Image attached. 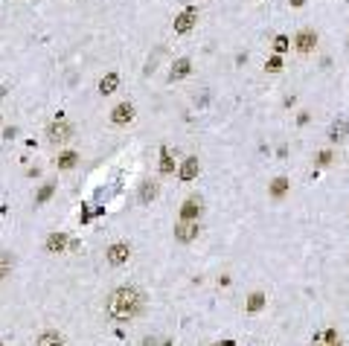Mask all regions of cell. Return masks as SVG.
Listing matches in <instances>:
<instances>
[{
    "label": "cell",
    "instance_id": "obj_1",
    "mask_svg": "<svg viewBox=\"0 0 349 346\" xmlns=\"http://www.w3.org/2000/svg\"><path fill=\"white\" fill-rule=\"evenodd\" d=\"M146 306V297L143 291L134 288V285H122V288H114L108 294V302H105V314L116 320V323H128L134 320Z\"/></svg>",
    "mask_w": 349,
    "mask_h": 346
},
{
    "label": "cell",
    "instance_id": "obj_2",
    "mask_svg": "<svg viewBox=\"0 0 349 346\" xmlns=\"http://www.w3.org/2000/svg\"><path fill=\"white\" fill-rule=\"evenodd\" d=\"M73 134H76V128L70 125V122H67V119H64L61 114H58L56 119L50 122V125H47V140H50L53 146H58V143H67Z\"/></svg>",
    "mask_w": 349,
    "mask_h": 346
},
{
    "label": "cell",
    "instance_id": "obj_3",
    "mask_svg": "<svg viewBox=\"0 0 349 346\" xmlns=\"http://www.w3.org/2000/svg\"><path fill=\"white\" fill-rule=\"evenodd\" d=\"M128 256H131V247L125 242H114L108 250H105V259H108V265L111 268H119L128 262Z\"/></svg>",
    "mask_w": 349,
    "mask_h": 346
},
{
    "label": "cell",
    "instance_id": "obj_4",
    "mask_svg": "<svg viewBox=\"0 0 349 346\" xmlns=\"http://www.w3.org/2000/svg\"><path fill=\"white\" fill-rule=\"evenodd\" d=\"M294 47H297V53H302V56H306V53H312L314 47H317V32L309 29V26L300 29V32L294 35Z\"/></svg>",
    "mask_w": 349,
    "mask_h": 346
},
{
    "label": "cell",
    "instance_id": "obj_5",
    "mask_svg": "<svg viewBox=\"0 0 349 346\" xmlns=\"http://www.w3.org/2000/svg\"><path fill=\"white\" fill-rule=\"evenodd\" d=\"M198 233H201V227H198V221H181L178 227H174V239L181 244H189L198 239Z\"/></svg>",
    "mask_w": 349,
    "mask_h": 346
},
{
    "label": "cell",
    "instance_id": "obj_6",
    "mask_svg": "<svg viewBox=\"0 0 349 346\" xmlns=\"http://www.w3.org/2000/svg\"><path fill=\"white\" fill-rule=\"evenodd\" d=\"M67 247H70L67 233H61V230L50 233V236H47V242H44V250H47V253H67Z\"/></svg>",
    "mask_w": 349,
    "mask_h": 346
},
{
    "label": "cell",
    "instance_id": "obj_7",
    "mask_svg": "<svg viewBox=\"0 0 349 346\" xmlns=\"http://www.w3.org/2000/svg\"><path fill=\"white\" fill-rule=\"evenodd\" d=\"M201 209H204V201H201L198 195L186 198V201H184V207H181V221H198Z\"/></svg>",
    "mask_w": 349,
    "mask_h": 346
},
{
    "label": "cell",
    "instance_id": "obj_8",
    "mask_svg": "<svg viewBox=\"0 0 349 346\" xmlns=\"http://www.w3.org/2000/svg\"><path fill=\"white\" fill-rule=\"evenodd\" d=\"M195 21H198V9H192V6H189L186 12H181V15L174 18V32H178V35H186L192 26H195Z\"/></svg>",
    "mask_w": 349,
    "mask_h": 346
},
{
    "label": "cell",
    "instance_id": "obj_9",
    "mask_svg": "<svg viewBox=\"0 0 349 346\" xmlns=\"http://www.w3.org/2000/svg\"><path fill=\"white\" fill-rule=\"evenodd\" d=\"M346 137H349V119L346 116L332 119V125H329V143H343Z\"/></svg>",
    "mask_w": 349,
    "mask_h": 346
},
{
    "label": "cell",
    "instance_id": "obj_10",
    "mask_svg": "<svg viewBox=\"0 0 349 346\" xmlns=\"http://www.w3.org/2000/svg\"><path fill=\"white\" fill-rule=\"evenodd\" d=\"M131 119H134V105L131 102H119L114 111H111V122H114V125H128Z\"/></svg>",
    "mask_w": 349,
    "mask_h": 346
},
{
    "label": "cell",
    "instance_id": "obj_11",
    "mask_svg": "<svg viewBox=\"0 0 349 346\" xmlns=\"http://www.w3.org/2000/svg\"><path fill=\"white\" fill-rule=\"evenodd\" d=\"M157 195H160V184H157V181H143V184H140V192H137L140 204H151Z\"/></svg>",
    "mask_w": 349,
    "mask_h": 346
},
{
    "label": "cell",
    "instance_id": "obj_12",
    "mask_svg": "<svg viewBox=\"0 0 349 346\" xmlns=\"http://www.w3.org/2000/svg\"><path fill=\"white\" fill-rule=\"evenodd\" d=\"M198 172H201V163H198V157H186L184 163H181V172H178V178L184 181V184H189V181H195Z\"/></svg>",
    "mask_w": 349,
    "mask_h": 346
},
{
    "label": "cell",
    "instance_id": "obj_13",
    "mask_svg": "<svg viewBox=\"0 0 349 346\" xmlns=\"http://www.w3.org/2000/svg\"><path fill=\"white\" fill-rule=\"evenodd\" d=\"M189 70H192V61L189 58H178L172 64V70H169V81H178V79H184V76H189Z\"/></svg>",
    "mask_w": 349,
    "mask_h": 346
},
{
    "label": "cell",
    "instance_id": "obj_14",
    "mask_svg": "<svg viewBox=\"0 0 349 346\" xmlns=\"http://www.w3.org/2000/svg\"><path fill=\"white\" fill-rule=\"evenodd\" d=\"M116 88H119V76H116V73H108V76L99 79V93H102V96H111Z\"/></svg>",
    "mask_w": 349,
    "mask_h": 346
},
{
    "label": "cell",
    "instance_id": "obj_15",
    "mask_svg": "<svg viewBox=\"0 0 349 346\" xmlns=\"http://www.w3.org/2000/svg\"><path fill=\"white\" fill-rule=\"evenodd\" d=\"M35 346H64V337L58 335V332H41Z\"/></svg>",
    "mask_w": 349,
    "mask_h": 346
},
{
    "label": "cell",
    "instance_id": "obj_16",
    "mask_svg": "<svg viewBox=\"0 0 349 346\" xmlns=\"http://www.w3.org/2000/svg\"><path fill=\"white\" fill-rule=\"evenodd\" d=\"M265 294H262V291H253V294H250V297H247V306H244V309H247V312L250 314H256V312H262V309H265Z\"/></svg>",
    "mask_w": 349,
    "mask_h": 346
},
{
    "label": "cell",
    "instance_id": "obj_17",
    "mask_svg": "<svg viewBox=\"0 0 349 346\" xmlns=\"http://www.w3.org/2000/svg\"><path fill=\"white\" fill-rule=\"evenodd\" d=\"M76 163H79V154H76V151H61V154L56 157V166H58V169H73Z\"/></svg>",
    "mask_w": 349,
    "mask_h": 346
},
{
    "label": "cell",
    "instance_id": "obj_18",
    "mask_svg": "<svg viewBox=\"0 0 349 346\" xmlns=\"http://www.w3.org/2000/svg\"><path fill=\"white\" fill-rule=\"evenodd\" d=\"M12 268H15V256L6 253V250H0V279H3V277H9V274H12Z\"/></svg>",
    "mask_w": 349,
    "mask_h": 346
},
{
    "label": "cell",
    "instance_id": "obj_19",
    "mask_svg": "<svg viewBox=\"0 0 349 346\" xmlns=\"http://www.w3.org/2000/svg\"><path fill=\"white\" fill-rule=\"evenodd\" d=\"M288 192V178H274V184H271V198H282Z\"/></svg>",
    "mask_w": 349,
    "mask_h": 346
},
{
    "label": "cell",
    "instance_id": "obj_20",
    "mask_svg": "<svg viewBox=\"0 0 349 346\" xmlns=\"http://www.w3.org/2000/svg\"><path fill=\"white\" fill-rule=\"evenodd\" d=\"M174 172V163H172V154H169V149L160 151V175H172Z\"/></svg>",
    "mask_w": 349,
    "mask_h": 346
},
{
    "label": "cell",
    "instance_id": "obj_21",
    "mask_svg": "<svg viewBox=\"0 0 349 346\" xmlns=\"http://www.w3.org/2000/svg\"><path fill=\"white\" fill-rule=\"evenodd\" d=\"M288 47H291L288 35H277V38H274V53H277V56H282V53H285Z\"/></svg>",
    "mask_w": 349,
    "mask_h": 346
},
{
    "label": "cell",
    "instance_id": "obj_22",
    "mask_svg": "<svg viewBox=\"0 0 349 346\" xmlns=\"http://www.w3.org/2000/svg\"><path fill=\"white\" fill-rule=\"evenodd\" d=\"M323 343L326 346H340V335H337V329H326V332H323Z\"/></svg>",
    "mask_w": 349,
    "mask_h": 346
},
{
    "label": "cell",
    "instance_id": "obj_23",
    "mask_svg": "<svg viewBox=\"0 0 349 346\" xmlns=\"http://www.w3.org/2000/svg\"><path fill=\"white\" fill-rule=\"evenodd\" d=\"M265 67H268V73H279V70H282V58H279V56H271Z\"/></svg>",
    "mask_w": 349,
    "mask_h": 346
},
{
    "label": "cell",
    "instance_id": "obj_24",
    "mask_svg": "<svg viewBox=\"0 0 349 346\" xmlns=\"http://www.w3.org/2000/svg\"><path fill=\"white\" fill-rule=\"evenodd\" d=\"M50 195H53V186L47 184L44 189H41V192H38V198H35V207H41V204H44V201H47V198H50Z\"/></svg>",
    "mask_w": 349,
    "mask_h": 346
},
{
    "label": "cell",
    "instance_id": "obj_25",
    "mask_svg": "<svg viewBox=\"0 0 349 346\" xmlns=\"http://www.w3.org/2000/svg\"><path fill=\"white\" fill-rule=\"evenodd\" d=\"M314 163H317V166H329V163H332V151H317Z\"/></svg>",
    "mask_w": 349,
    "mask_h": 346
},
{
    "label": "cell",
    "instance_id": "obj_26",
    "mask_svg": "<svg viewBox=\"0 0 349 346\" xmlns=\"http://www.w3.org/2000/svg\"><path fill=\"white\" fill-rule=\"evenodd\" d=\"M291 3H294V6H302V3H306V0H291Z\"/></svg>",
    "mask_w": 349,
    "mask_h": 346
},
{
    "label": "cell",
    "instance_id": "obj_27",
    "mask_svg": "<svg viewBox=\"0 0 349 346\" xmlns=\"http://www.w3.org/2000/svg\"><path fill=\"white\" fill-rule=\"evenodd\" d=\"M163 346H172V343H169V340H163Z\"/></svg>",
    "mask_w": 349,
    "mask_h": 346
},
{
    "label": "cell",
    "instance_id": "obj_28",
    "mask_svg": "<svg viewBox=\"0 0 349 346\" xmlns=\"http://www.w3.org/2000/svg\"><path fill=\"white\" fill-rule=\"evenodd\" d=\"M215 346H221V343H215Z\"/></svg>",
    "mask_w": 349,
    "mask_h": 346
},
{
    "label": "cell",
    "instance_id": "obj_29",
    "mask_svg": "<svg viewBox=\"0 0 349 346\" xmlns=\"http://www.w3.org/2000/svg\"><path fill=\"white\" fill-rule=\"evenodd\" d=\"M346 47H349V44H346Z\"/></svg>",
    "mask_w": 349,
    "mask_h": 346
}]
</instances>
